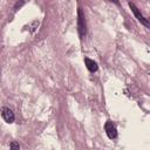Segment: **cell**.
<instances>
[{"mask_svg": "<svg viewBox=\"0 0 150 150\" xmlns=\"http://www.w3.org/2000/svg\"><path fill=\"white\" fill-rule=\"evenodd\" d=\"M77 29H79L80 38L82 39L86 35V32H87L86 19H84V14L82 12V8H79V12H77Z\"/></svg>", "mask_w": 150, "mask_h": 150, "instance_id": "6da1fadb", "label": "cell"}, {"mask_svg": "<svg viewBox=\"0 0 150 150\" xmlns=\"http://www.w3.org/2000/svg\"><path fill=\"white\" fill-rule=\"evenodd\" d=\"M129 7H130V9H131V12L134 13V15L136 16V19L142 23V25H144L145 27H149L150 26V23H149V20L139 12V9L135 6V4L134 2H129Z\"/></svg>", "mask_w": 150, "mask_h": 150, "instance_id": "7a4b0ae2", "label": "cell"}, {"mask_svg": "<svg viewBox=\"0 0 150 150\" xmlns=\"http://www.w3.org/2000/svg\"><path fill=\"white\" fill-rule=\"evenodd\" d=\"M104 130H105V134L107 136L110 138V139H115L117 137V130H116V127L114 125V123L111 121H107L105 124H104Z\"/></svg>", "mask_w": 150, "mask_h": 150, "instance_id": "3957f363", "label": "cell"}, {"mask_svg": "<svg viewBox=\"0 0 150 150\" xmlns=\"http://www.w3.org/2000/svg\"><path fill=\"white\" fill-rule=\"evenodd\" d=\"M0 112H1L2 118H4L7 123H13V122H14V120H15V115H14V112H13L9 108H7V107H2V108L0 109Z\"/></svg>", "mask_w": 150, "mask_h": 150, "instance_id": "277c9868", "label": "cell"}, {"mask_svg": "<svg viewBox=\"0 0 150 150\" xmlns=\"http://www.w3.org/2000/svg\"><path fill=\"white\" fill-rule=\"evenodd\" d=\"M84 63H86L87 69H88L89 71H91V73L97 71L98 66H97V62H95L94 60H91V59H89V57H84Z\"/></svg>", "mask_w": 150, "mask_h": 150, "instance_id": "5b68a950", "label": "cell"}, {"mask_svg": "<svg viewBox=\"0 0 150 150\" xmlns=\"http://www.w3.org/2000/svg\"><path fill=\"white\" fill-rule=\"evenodd\" d=\"M39 25H40L39 20H34V21L29 25V32H30V33H34V32L36 30V28L39 27Z\"/></svg>", "mask_w": 150, "mask_h": 150, "instance_id": "8992f818", "label": "cell"}, {"mask_svg": "<svg viewBox=\"0 0 150 150\" xmlns=\"http://www.w3.org/2000/svg\"><path fill=\"white\" fill-rule=\"evenodd\" d=\"M25 4H26V0H19V1H16V4L14 5V11H18V9L21 8Z\"/></svg>", "mask_w": 150, "mask_h": 150, "instance_id": "52a82bcc", "label": "cell"}, {"mask_svg": "<svg viewBox=\"0 0 150 150\" xmlns=\"http://www.w3.org/2000/svg\"><path fill=\"white\" fill-rule=\"evenodd\" d=\"M9 148H11L12 150H19V149H20V145H19V143L12 142V143L9 144Z\"/></svg>", "mask_w": 150, "mask_h": 150, "instance_id": "ba28073f", "label": "cell"}, {"mask_svg": "<svg viewBox=\"0 0 150 150\" xmlns=\"http://www.w3.org/2000/svg\"><path fill=\"white\" fill-rule=\"evenodd\" d=\"M108 1L114 2V4H116V5H120V1H118V0H108Z\"/></svg>", "mask_w": 150, "mask_h": 150, "instance_id": "9c48e42d", "label": "cell"}]
</instances>
